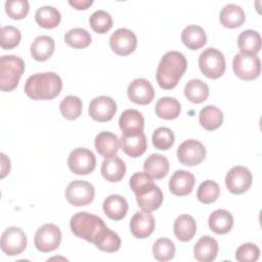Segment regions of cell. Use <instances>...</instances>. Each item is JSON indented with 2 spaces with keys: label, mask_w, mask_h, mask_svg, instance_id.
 Segmentation results:
<instances>
[{
  "label": "cell",
  "mask_w": 262,
  "mask_h": 262,
  "mask_svg": "<svg viewBox=\"0 0 262 262\" xmlns=\"http://www.w3.org/2000/svg\"><path fill=\"white\" fill-rule=\"evenodd\" d=\"M219 19L223 27L235 29L245 23L246 14L241 6L236 4H227L220 11Z\"/></svg>",
  "instance_id": "26"
},
{
  "label": "cell",
  "mask_w": 262,
  "mask_h": 262,
  "mask_svg": "<svg viewBox=\"0 0 262 262\" xmlns=\"http://www.w3.org/2000/svg\"><path fill=\"white\" fill-rule=\"evenodd\" d=\"M25 72V61L16 55H2L0 58V88L3 92L14 90Z\"/></svg>",
  "instance_id": "5"
},
{
  "label": "cell",
  "mask_w": 262,
  "mask_h": 262,
  "mask_svg": "<svg viewBox=\"0 0 262 262\" xmlns=\"http://www.w3.org/2000/svg\"><path fill=\"white\" fill-rule=\"evenodd\" d=\"M151 140L156 148L161 150H166L173 145L175 136H174V133L171 131V129L167 127H160L155 130Z\"/></svg>",
  "instance_id": "43"
},
{
  "label": "cell",
  "mask_w": 262,
  "mask_h": 262,
  "mask_svg": "<svg viewBox=\"0 0 262 262\" xmlns=\"http://www.w3.org/2000/svg\"><path fill=\"white\" fill-rule=\"evenodd\" d=\"M70 227L76 236L92 244H95L107 228L100 217L87 212H79L73 215Z\"/></svg>",
  "instance_id": "4"
},
{
  "label": "cell",
  "mask_w": 262,
  "mask_h": 262,
  "mask_svg": "<svg viewBox=\"0 0 262 262\" xmlns=\"http://www.w3.org/2000/svg\"><path fill=\"white\" fill-rule=\"evenodd\" d=\"M181 41L191 50H198L207 43V36L204 29L196 25H190L183 29Z\"/></svg>",
  "instance_id": "28"
},
{
  "label": "cell",
  "mask_w": 262,
  "mask_h": 262,
  "mask_svg": "<svg viewBox=\"0 0 262 262\" xmlns=\"http://www.w3.org/2000/svg\"><path fill=\"white\" fill-rule=\"evenodd\" d=\"M199 121L203 128L208 131H213L222 125L223 114L217 106L209 104L201 110Z\"/></svg>",
  "instance_id": "32"
},
{
  "label": "cell",
  "mask_w": 262,
  "mask_h": 262,
  "mask_svg": "<svg viewBox=\"0 0 262 262\" xmlns=\"http://www.w3.org/2000/svg\"><path fill=\"white\" fill-rule=\"evenodd\" d=\"M21 39L20 31L13 26H4L0 31V45L3 49L8 50L16 47Z\"/></svg>",
  "instance_id": "42"
},
{
  "label": "cell",
  "mask_w": 262,
  "mask_h": 262,
  "mask_svg": "<svg viewBox=\"0 0 262 262\" xmlns=\"http://www.w3.org/2000/svg\"><path fill=\"white\" fill-rule=\"evenodd\" d=\"M89 116L97 122H107L117 113V103L110 96H97L93 98L88 107Z\"/></svg>",
  "instance_id": "15"
},
{
  "label": "cell",
  "mask_w": 262,
  "mask_h": 262,
  "mask_svg": "<svg viewBox=\"0 0 262 262\" xmlns=\"http://www.w3.org/2000/svg\"><path fill=\"white\" fill-rule=\"evenodd\" d=\"M169 161L165 156L160 154H151L144 162V172L152 179H162L169 172Z\"/></svg>",
  "instance_id": "23"
},
{
  "label": "cell",
  "mask_w": 262,
  "mask_h": 262,
  "mask_svg": "<svg viewBox=\"0 0 262 262\" xmlns=\"http://www.w3.org/2000/svg\"><path fill=\"white\" fill-rule=\"evenodd\" d=\"M100 172L102 177L107 181L119 182L126 174V165L121 158L114 156L102 161Z\"/></svg>",
  "instance_id": "21"
},
{
  "label": "cell",
  "mask_w": 262,
  "mask_h": 262,
  "mask_svg": "<svg viewBox=\"0 0 262 262\" xmlns=\"http://www.w3.org/2000/svg\"><path fill=\"white\" fill-rule=\"evenodd\" d=\"M260 256L259 248L252 243L241 245L235 252V259L239 262H253L257 261Z\"/></svg>",
  "instance_id": "45"
},
{
  "label": "cell",
  "mask_w": 262,
  "mask_h": 262,
  "mask_svg": "<svg viewBox=\"0 0 262 262\" xmlns=\"http://www.w3.org/2000/svg\"><path fill=\"white\" fill-rule=\"evenodd\" d=\"M219 246L215 238L210 235L202 236L194 245L193 254L199 262H211L218 254Z\"/></svg>",
  "instance_id": "20"
},
{
  "label": "cell",
  "mask_w": 262,
  "mask_h": 262,
  "mask_svg": "<svg viewBox=\"0 0 262 262\" xmlns=\"http://www.w3.org/2000/svg\"><path fill=\"white\" fill-rule=\"evenodd\" d=\"M252 173L244 166L232 167L225 176L226 188L234 194L246 192L252 184Z\"/></svg>",
  "instance_id": "13"
},
{
  "label": "cell",
  "mask_w": 262,
  "mask_h": 262,
  "mask_svg": "<svg viewBox=\"0 0 262 262\" xmlns=\"http://www.w3.org/2000/svg\"><path fill=\"white\" fill-rule=\"evenodd\" d=\"M119 126L122 130V135H137L143 132V116L136 110H126L120 116Z\"/></svg>",
  "instance_id": "18"
},
{
  "label": "cell",
  "mask_w": 262,
  "mask_h": 262,
  "mask_svg": "<svg viewBox=\"0 0 262 262\" xmlns=\"http://www.w3.org/2000/svg\"><path fill=\"white\" fill-rule=\"evenodd\" d=\"M232 69L236 77L242 80L251 81L259 77L261 73V61L257 55L239 52L232 59Z\"/></svg>",
  "instance_id": "7"
},
{
  "label": "cell",
  "mask_w": 262,
  "mask_h": 262,
  "mask_svg": "<svg viewBox=\"0 0 262 262\" xmlns=\"http://www.w3.org/2000/svg\"><path fill=\"white\" fill-rule=\"evenodd\" d=\"M102 209L110 219L118 221L126 216L128 212V203L120 194H111L103 201Z\"/></svg>",
  "instance_id": "24"
},
{
  "label": "cell",
  "mask_w": 262,
  "mask_h": 262,
  "mask_svg": "<svg viewBox=\"0 0 262 262\" xmlns=\"http://www.w3.org/2000/svg\"><path fill=\"white\" fill-rule=\"evenodd\" d=\"M83 103L78 96H66L59 103V111L63 118L67 120H76L82 114Z\"/></svg>",
  "instance_id": "36"
},
{
  "label": "cell",
  "mask_w": 262,
  "mask_h": 262,
  "mask_svg": "<svg viewBox=\"0 0 262 262\" xmlns=\"http://www.w3.org/2000/svg\"><path fill=\"white\" fill-rule=\"evenodd\" d=\"M208 223L212 231L218 234H224L232 228L233 217L227 210L218 209L210 214Z\"/></svg>",
  "instance_id": "27"
},
{
  "label": "cell",
  "mask_w": 262,
  "mask_h": 262,
  "mask_svg": "<svg viewBox=\"0 0 262 262\" xmlns=\"http://www.w3.org/2000/svg\"><path fill=\"white\" fill-rule=\"evenodd\" d=\"M30 9L27 0H7L5 2V11L12 19H23L27 16Z\"/></svg>",
  "instance_id": "44"
},
{
  "label": "cell",
  "mask_w": 262,
  "mask_h": 262,
  "mask_svg": "<svg viewBox=\"0 0 262 262\" xmlns=\"http://www.w3.org/2000/svg\"><path fill=\"white\" fill-rule=\"evenodd\" d=\"M61 242V231L53 223H46L39 227L35 233V247L42 253H49L56 250Z\"/></svg>",
  "instance_id": "8"
},
{
  "label": "cell",
  "mask_w": 262,
  "mask_h": 262,
  "mask_svg": "<svg viewBox=\"0 0 262 262\" xmlns=\"http://www.w3.org/2000/svg\"><path fill=\"white\" fill-rule=\"evenodd\" d=\"M220 195V187L217 182L213 180L203 181L196 192L198 200L203 204L214 203Z\"/></svg>",
  "instance_id": "39"
},
{
  "label": "cell",
  "mask_w": 262,
  "mask_h": 262,
  "mask_svg": "<svg viewBox=\"0 0 262 262\" xmlns=\"http://www.w3.org/2000/svg\"><path fill=\"white\" fill-rule=\"evenodd\" d=\"M237 45L242 53L256 55L261 49L260 34L254 30H246L239 34Z\"/></svg>",
  "instance_id": "31"
},
{
  "label": "cell",
  "mask_w": 262,
  "mask_h": 262,
  "mask_svg": "<svg viewBox=\"0 0 262 262\" xmlns=\"http://www.w3.org/2000/svg\"><path fill=\"white\" fill-rule=\"evenodd\" d=\"M94 145L97 152L104 158H111L116 156L120 148L118 136L107 131L100 132L96 135Z\"/></svg>",
  "instance_id": "25"
},
{
  "label": "cell",
  "mask_w": 262,
  "mask_h": 262,
  "mask_svg": "<svg viewBox=\"0 0 262 262\" xmlns=\"http://www.w3.org/2000/svg\"><path fill=\"white\" fill-rule=\"evenodd\" d=\"M54 46V40L50 36H39L31 45V55L38 61H45L53 54Z\"/></svg>",
  "instance_id": "30"
},
{
  "label": "cell",
  "mask_w": 262,
  "mask_h": 262,
  "mask_svg": "<svg viewBox=\"0 0 262 262\" xmlns=\"http://www.w3.org/2000/svg\"><path fill=\"white\" fill-rule=\"evenodd\" d=\"M120 146L127 156L131 158H138L146 150V136L143 132L131 136L122 135L120 138Z\"/></svg>",
  "instance_id": "22"
},
{
  "label": "cell",
  "mask_w": 262,
  "mask_h": 262,
  "mask_svg": "<svg viewBox=\"0 0 262 262\" xmlns=\"http://www.w3.org/2000/svg\"><path fill=\"white\" fill-rule=\"evenodd\" d=\"M199 66L202 73L210 79L220 78L225 72V58L221 51L209 47L199 57Z\"/></svg>",
  "instance_id": "6"
},
{
  "label": "cell",
  "mask_w": 262,
  "mask_h": 262,
  "mask_svg": "<svg viewBox=\"0 0 262 262\" xmlns=\"http://www.w3.org/2000/svg\"><path fill=\"white\" fill-rule=\"evenodd\" d=\"M173 229L175 236L180 242H188L196 232V223L190 215L182 214L176 218Z\"/></svg>",
  "instance_id": "29"
},
{
  "label": "cell",
  "mask_w": 262,
  "mask_h": 262,
  "mask_svg": "<svg viewBox=\"0 0 262 262\" xmlns=\"http://www.w3.org/2000/svg\"><path fill=\"white\" fill-rule=\"evenodd\" d=\"M62 81L53 72L38 73L30 76L25 84V92L34 100H50L61 91Z\"/></svg>",
  "instance_id": "3"
},
{
  "label": "cell",
  "mask_w": 262,
  "mask_h": 262,
  "mask_svg": "<svg viewBox=\"0 0 262 262\" xmlns=\"http://www.w3.org/2000/svg\"><path fill=\"white\" fill-rule=\"evenodd\" d=\"M64 41L73 48L82 49L90 45L91 36L85 29L74 28L66 33Z\"/></svg>",
  "instance_id": "37"
},
{
  "label": "cell",
  "mask_w": 262,
  "mask_h": 262,
  "mask_svg": "<svg viewBox=\"0 0 262 262\" xmlns=\"http://www.w3.org/2000/svg\"><path fill=\"white\" fill-rule=\"evenodd\" d=\"M1 250L8 256H15L21 254L27 248V236L21 228L10 226L6 228L0 242Z\"/></svg>",
  "instance_id": "11"
},
{
  "label": "cell",
  "mask_w": 262,
  "mask_h": 262,
  "mask_svg": "<svg viewBox=\"0 0 262 262\" xmlns=\"http://www.w3.org/2000/svg\"><path fill=\"white\" fill-rule=\"evenodd\" d=\"M94 194V186L84 180H74L70 182L64 191L67 201L75 207L89 205L93 201Z\"/></svg>",
  "instance_id": "9"
},
{
  "label": "cell",
  "mask_w": 262,
  "mask_h": 262,
  "mask_svg": "<svg viewBox=\"0 0 262 262\" xmlns=\"http://www.w3.org/2000/svg\"><path fill=\"white\" fill-rule=\"evenodd\" d=\"M187 68L185 56L178 51L165 53L158 66L156 79L161 88L170 90L177 86Z\"/></svg>",
  "instance_id": "2"
},
{
  "label": "cell",
  "mask_w": 262,
  "mask_h": 262,
  "mask_svg": "<svg viewBox=\"0 0 262 262\" xmlns=\"http://www.w3.org/2000/svg\"><path fill=\"white\" fill-rule=\"evenodd\" d=\"M152 254L155 259L160 262L169 261L175 255V245L167 237H160L152 246Z\"/></svg>",
  "instance_id": "38"
},
{
  "label": "cell",
  "mask_w": 262,
  "mask_h": 262,
  "mask_svg": "<svg viewBox=\"0 0 262 262\" xmlns=\"http://www.w3.org/2000/svg\"><path fill=\"white\" fill-rule=\"evenodd\" d=\"M155 112L156 115L161 119L173 120L180 115L181 105L176 98L166 96L157 101Z\"/></svg>",
  "instance_id": "33"
},
{
  "label": "cell",
  "mask_w": 262,
  "mask_h": 262,
  "mask_svg": "<svg viewBox=\"0 0 262 262\" xmlns=\"http://www.w3.org/2000/svg\"><path fill=\"white\" fill-rule=\"evenodd\" d=\"M69 169L78 175H87L91 173L96 166L94 154L84 147H79L71 151L68 158Z\"/></svg>",
  "instance_id": "10"
},
{
  "label": "cell",
  "mask_w": 262,
  "mask_h": 262,
  "mask_svg": "<svg viewBox=\"0 0 262 262\" xmlns=\"http://www.w3.org/2000/svg\"><path fill=\"white\" fill-rule=\"evenodd\" d=\"M155 218L148 211L136 212L130 220V231L137 238H146L155 230Z\"/></svg>",
  "instance_id": "17"
},
{
  "label": "cell",
  "mask_w": 262,
  "mask_h": 262,
  "mask_svg": "<svg viewBox=\"0 0 262 262\" xmlns=\"http://www.w3.org/2000/svg\"><path fill=\"white\" fill-rule=\"evenodd\" d=\"M110 45L116 54L126 56L136 49L137 38L131 30L121 28L111 35Z\"/></svg>",
  "instance_id": "14"
},
{
  "label": "cell",
  "mask_w": 262,
  "mask_h": 262,
  "mask_svg": "<svg viewBox=\"0 0 262 262\" xmlns=\"http://www.w3.org/2000/svg\"><path fill=\"white\" fill-rule=\"evenodd\" d=\"M92 3H93L92 0H74V1L70 0L69 1V4L78 10L87 9L89 6L92 5Z\"/></svg>",
  "instance_id": "46"
},
{
  "label": "cell",
  "mask_w": 262,
  "mask_h": 262,
  "mask_svg": "<svg viewBox=\"0 0 262 262\" xmlns=\"http://www.w3.org/2000/svg\"><path fill=\"white\" fill-rule=\"evenodd\" d=\"M194 182L193 174L186 170H177L169 180V189L175 195H187L192 191Z\"/></svg>",
  "instance_id": "19"
},
{
  "label": "cell",
  "mask_w": 262,
  "mask_h": 262,
  "mask_svg": "<svg viewBox=\"0 0 262 262\" xmlns=\"http://www.w3.org/2000/svg\"><path fill=\"white\" fill-rule=\"evenodd\" d=\"M1 161H2V167H1V178H4L6 174L10 171V161L9 159L2 152L1 154Z\"/></svg>",
  "instance_id": "47"
},
{
  "label": "cell",
  "mask_w": 262,
  "mask_h": 262,
  "mask_svg": "<svg viewBox=\"0 0 262 262\" xmlns=\"http://www.w3.org/2000/svg\"><path fill=\"white\" fill-rule=\"evenodd\" d=\"M95 247L103 252L114 253L117 252L121 247V238L115 231L111 230L108 227L105 229L100 238L94 244Z\"/></svg>",
  "instance_id": "41"
},
{
  "label": "cell",
  "mask_w": 262,
  "mask_h": 262,
  "mask_svg": "<svg viewBox=\"0 0 262 262\" xmlns=\"http://www.w3.org/2000/svg\"><path fill=\"white\" fill-rule=\"evenodd\" d=\"M177 158L181 164L192 167L205 160L206 148L201 141L196 139H187L178 146Z\"/></svg>",
  "instance_id": "12"
},
{
  "label": "cell",
  "mask_w": 262,
  "mask_h": 262,
  "mask_svg": "<svg viewBox=\"0 0 262 262\" xmlns=\"http://www.w3.org/2000/svg\"><path fill=\"white\" fill-rule=\"evenodd\" d=\"M185 97L192 103H201L209 96L208 85L200 79L188 81L184 87Z\"/></svg>",
  "instance_id": "35"
},
{
  "label": "cell",
  "mask_w": 262,
  "mask_h": 262,
  "mask_svg": "<svg viewBox=\"0 0 262 262\" xmlns=\"http://www.w3.org/2000/svg\"><path fill=\"white\" fill-rule=\"evenodd\" d=\"M36 23L44 29L56 28L61 19L60 12L53 6H42L35 13Z\"/></svg>",
  "instance_id": "34"
},
{
  "label": "cell",
  "mask_w": 262,
  "mask_h": 262,
  "mask_svg": "<svg viewBox=\"0 0 262 262\" xmlns=\"http://www.w3.org/2000/svg\"><path fill=\"white\" fill-rule=\"evenodd\" d=\"M129 185L136 195L138 206L142 210L152 212L161 207L164 198L163 192L145 172L134 173L129 180Z\"/></svg>",
  "instance_id": "1"
},
{
  "label": "cell",
  "mask_w": 262,
  "mask_h": 262,
  "mask_svg": "<svg viewBox=\"0 0 262 262\" xmlns=\"http://www.w3.org/2000/svg\"><path fill=\"white\" fill-rule=\"evenodd\" d=\"M127 94L132 102L140 105H146L152 101L155 97V90L149 81L139 78L133 80L129 84Z\"/></svg>",
  "instance_id": "16"
},
{
  "label": "cell",
  "mask_w": 262,
  "mask_h": 262,
  "mask_svg": "<svg viewBox=\"0 0 262 262\" xmlns=\"http://www.w3.org/2000/svg\"><path fill=\"white\" fill-rule=\"evenodd\" d=\"M91 29L97 34H104L113 27V18L111 14L104 10L94 11L89 18Z\"/></svg>",
  "instance_id": "40"
}]
</instances>
